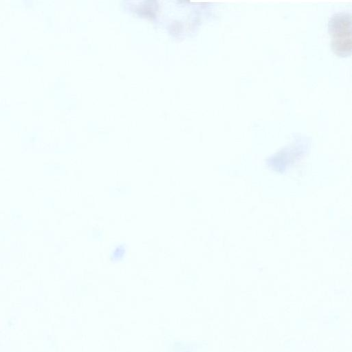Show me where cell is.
<instances>
[{
  "mask_svg": "<svg viewBox=\"0 0 352 352\" xmlns=\"http://www.w3.org/2000/svg\"><path fill=\"white\" fill-rule=\"evenodd\" d=\"M351 17L346 12L333 14L329 22V31L331 37V47L338 56H346L351 50Z\"/></svg>",
  "mask_w": 352,
  "mask_h": 352,
  "instance_id": "cell-1",
  "label": "cell"
},
{
  "mask_svg": "<svg viewBox=\"0 0 352 352\" xmlns=\"http://www.w3.org/2000/svg\"><path fill=\"white\" fill-rule=\"evenodd\" d=\"M131 255L129 245L125 242H115L109 248L107 261L109 264H120L126 261Z\"/></svg>",
  "mask_w": 352,
  "mask_h": 352,
  "instance_id": "cell-2",
  "label": "cell"
}]
</instances>
